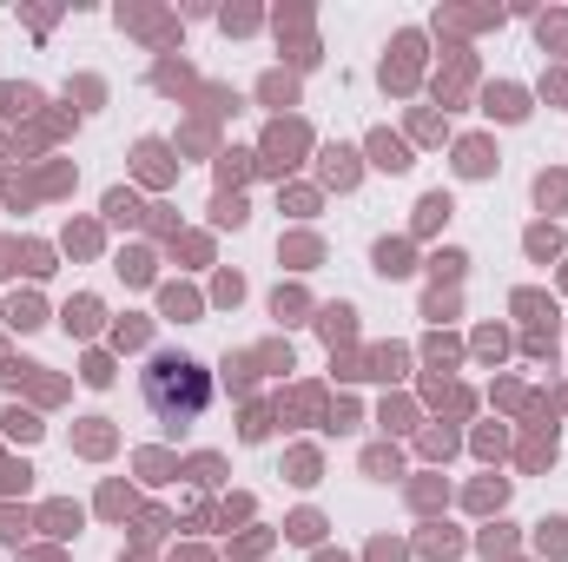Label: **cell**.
Returning <instances> with one entry per match:
<instances>
[{
	"label": "cell",
	"instance_id": "obj_1",
	"mask_svg": "<svg viewBox=\"0 0 568 562\" xmlns=\"http://www.w3.org/2000/svg\"><path fill=\"white\" fill-rule=\"evenodd\" d=\"M145 398H152L159 418H199L205 398H212V384H205V371L192 358H159L145 371Z\"/></svg>",
	"mask_w": 568,
	"mask_h": 562
}]
</instances>
